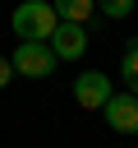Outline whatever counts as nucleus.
I'll return each instance as SVG.
<instances>
[{"label": "nucleus", "instance_id": "7", "mask_svg": "<svg viewBox=\"0 0 138 148\" xmlns=\"http://www.w3.org/2000/svg\"><path fill=\"white\" fill-rule=\"evenodd\" d=\"M120 74H124V92L138 97V42L124 46V56H120Z\"/></svg>", "mask_w": 138, "mask_h": 148}, {"label": "nucleus", "instance_id": "6", "mask_svg": "<svg viewBox=\"0 0 138 148\" xmlns=\"http://www.w3.org/2000/svg\"><path fill=\"white\" fill-rule=\"evenodd\" d=\"M51 9H55V18H60V23H87V18H92V9H97V0H55Z\"/></svg>", "mask_w": 138, "mask_h": 148}, {"label": "nucleus", "instance_id": "8", "mask_svg": "<svg viewBox=\"0 0 138 148\" xmlns=\"http://www.w3.org/2000/svg\"><path fill=\"white\" fill-rule=\"evenodd\" d=\"M133 5H138V0H97V9H101L106 18H129Z\"/></svg>", "mask_w": 138, "mask_h": 148}, {"label": "nucleus", "instance_id": "2", "mask_svg": "<svg viewBox=\"0 0 138 148\" xmlns=\"http://www.w3.org/2000/svg\"><path fill=\"white\" fill-rule=\"evenodd\" d=\"M9 69L23 79H46V74H55V51L46 42H18V51L9 56Z\"/></svg>", "mask_w": 138, "mask_h": 148}, {"label": "nucleus", "instance_id": "5", "mask_svg": "<svg viewBox=\"0 0 138 148\" xmlns=\"http://www.w3.org/2000/svg\"><path fill=\"white\" fill-rule=\"evenodd\" d=\"M101 111H106V125L115 134H138V97L133 92H110V102Z\"/></svg>", "mask_w": 138, "mask_h": 148}, {"label": "nucleus", "instance_id": "3", "mask_svg": "<svg viewBox=\"0 0 138 148\" xmlns=\"http://www.w3.org/2000/svg\"><path fill=\"white\" fill-rule=\"evenodd\" d=\"M110 74H101V69H83L78 79H74V102L83 106V111H101L106 102H110Z\"/></svg>", "mask_w": 138, "mask_h": 148}, {"label": "nucleus", "instance_id": "4", "mask_svg": "<svg viewBox=\"0 0 138 148\" xmlns=\"http://www.w3.org/2000/svg\"><path fill=\"white\" fill-rule=\"evenodd\" d=\"M46 46L55 51V60H83V51H87V28H83V23H55V32H51Z\"/></svg>", "mask_w": 138, "mask_h": 148}, {"label": "nucleus", "instance_id": "9", "mask_svg": "<svg viewBox=\"0 0 138 148\" xmlns=\"http://www.w3.org/2000/svg\"><path fill=\"white\" fill-rule=\"evenodd\" d=\"M9 79H14V69H9V56H0V88H9Z\"/></svg>", "mask_w": 138, "mask_h": 148}, {"label": "nucleus", "instance_id": "1", "mask_svg": "<svg viewBox=\"0 0 138 148\" xmlns=\"http://www.w3.org/2000/svg\"><path fill=\"white\" fill-rule=\"evenodd\" d=\"M55 23H60V18H55L51 0H23V5L14 9V18H9L14 37H23V42H51Z\"/></svg>", "mask_w": 138, "mask_h": 148}]
</instances>
